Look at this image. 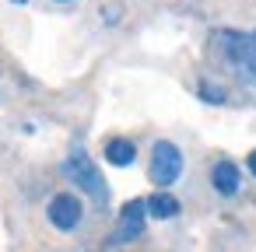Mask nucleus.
<instances>
[{
	"instance_id": "obj_1",
	"label": "nucleus",
	"mask_w": 256,
	"mask_h": 252,
	"mask_svg": "<svg viewBox=\"0 0 256 252\" xmlns=\"http://www.w3.org/2000/svg\"><path fill=\"white\" fill-rule=\"evenodd\" d=\"M210 39H214V49L221 53V60L232 67L235 77H242V81H256V42H252V35H242V32L221 28V32H214Z\"/></svg>"
},
{
	"instance_id": "obj_2",
	"label": "nucleus",
	"mask_w": 256,
	"mask_h": 252,
	"mask_svg": "<svg viewBox=\"0 0 256 252\" xmlns=\"http://www.w3.org/2000/svg\"><path fill=\"white\" fill-rule=\"evenodd\" d=\"M64 172H67V179L81 189V193H88L98 207H106L109 203V186H106V179H102V172L95 168V161L81 151V147H74L70 154H67V161H64Z\"/></svg>"
},
{
	"instance_id": "obj_3",
	"label": "nucleus",
	"mask_w": 256,
	"mask_h": 252,
	"mask_svg": "<svg viewBox=\"0 0 256 252\" xmlns=\"http://www.w3.org/2000/svg\"><path fill=\"white\" fill-rule=\"evenodd\" d=\"M148 175L162 189H168L172 182H179V175H182V154H179V147L172 140H158L151 147V168H148Z\"/></svg>"
},
{
	"instance_id": "obj_4",
	"label": "nucleus",
	"mask_w": 256,
	"mask_h": 252,
	"mask_svg": "<svg viewBox=\"0 0 256 252\" xmlns=\"http://www.w3.org/2000/svg\"><path fill=\"white\" fill-rule=\"evenodd\" d=\"M46 217H50L53 228L74 231V228L81 224V217H84V207H81V200H78L74 193H56V196L50 200V207H46Z\"/></svg>"
},
{
	"instance_id": "obj_5",
	"label": "nucleus",
	"mask_w": 256,
	"mask_h": 252,
	"mask_svg": "<svg viewBox=\"0 0 256 252\" xmlns=\"http://www.w3.org/2000/svg\"><path fill=\"white\" fill-rule=\"evenodd\" d=\"M144 221H148V200H130L120 210L116 221V242H134L144 235Z\"/></svg>"
},
{
	"instance_id": "obj_6",
	"label": "nucleus",
	"mask_w": 256,
	"mask_h": 252,
	"mask_svg": "<svg viewBox=\"0 0 256 252\" xmlns=\"http://www.w3.org/2000/svg\"><path fill=\"white\" fill-rule=\"evenodd\" d=\"M210 186L221 193V196H235L238 193V168L224 158V161H218L214 168H210Z\"/></svg>"
},
{
	"instance_id": "obj_7",
	"label": "nucleus",
	"mask_w": 256,
	"mask_h": 252,
	"mask_svg": "<svg viewBox=\"0 0 256 252\" xmlns=\"http://www.w3.org/2000/svg\"><path fill=\"white\" fill-rule=\"evenodd\" d=\"M134 158H137V147H134L130 140H123V137H112V140L106 144V161H109V165H116V168H126V165H134Z\"/></svg>"
},
{
	"instance_id": "obj_8",
	"label": "nucleus",
	"mask_w": 256,
	"mask_h": 252,
	"mask_svg": "<svg viewBox=\"0 0 256 252\" xmlns=\"http://www.w3.org/2000/svg\"><path fill=\"white\" fill-rule=\"evenodd\" d=\"M148 214H151V217H158V221L176 217V214H179V200H176V196H168V193H154V196H148Z\"/></svg>"
},
{
	"instance_id": "obj_9",
	"label": "nucleus",
	"mask_w": 256,
	"mask_h": 252,
	"mask_svg": "<svg viewBox=\"0 0 256 252\" xmlns=\"http://www.w3.org/2000/svg\"><path fill=\"white\" fill-rule=\"evenodd\" d=\"M200 98L221 105V102H224V88H221V84H210V81H200Z\"/></svg>"
},
{
	"instance_id": "obj_10",
	"label": "nucleus",
	"mask_w": 256,
	"mask_h": 252,
	"mask_svg": "<svg viewBox=\"0 0 256 252\" xmlns=\"http://www.w3.org/2000/svg\"><path fill=\"white\" fill-rule=\"evenodd\" d=\"M249 172L256 175V151H249Z\"/></svg>"
},
{
	"instance_id": "obj_11",
	"label": "nucleus",
	"mask_w": 256,
	"mask_h": 252,
	"mask_svg": "<svg viewBox=\"0 0 256 252\" xmlns=\"http://www.w3.org/2000/svg\"><path fill=\"white\" fill-rule=\"evenodd\" d=\"M11 4H25V0H11Z\"/></svg>"
},
{
	"instance_id": "obj_12",
	"label": "nucleus",
	"mask_w": 256,
	"mask_h": 252,
	"mask_svg": "<svg viewBox=\"0 0 256 252\" xmlns=\"http://www.w3.org/2000/svg\"><path fill=\"white\" fill-rule=\"evenodd\" d=\"M252 42H256V32H252Z\"/></svg>"
}]
</instances>
